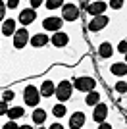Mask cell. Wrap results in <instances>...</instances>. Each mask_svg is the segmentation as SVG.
<instances>
[{"mask_svg":"<svg viewBox=\"0 0 127 129\" xmlns=\"http://www.w3.org/2000/svg\"><path fill=\"white\" fill-rule=\"evenodd\" d=\"M54 92H56V98H58L60 102H66V100H69V98H71L73 87H71V83H69V81H62V83L54 89Z\"/></svg>","mask_w":127,"mask_h":129,"instance_id":"obj_1","label":"cell"},{"mask_svg":"<svg viewBox=\"0 0 127 129\" xmlns=\"http://www.w3.org/2000/svg\"><path fill=\"white\" fill-rule=\"evenodd\" d=\"M23 100H25L27 106H37L39 100H41V94H39V89L35 85H29L25 87V91H23Z\"/></svg>","mask_w":127,"mask_h":129,"instance_id":"obj_2","label":"cell"},{"mask_svg":"<svg viewBox=\"0 0 127 129\" xmlns=\"http://www.w3.org/2000/svg\"><path fill=\"white\" fill-rule=\"evenodd\" d=\"M71 87H75L77 91H83V92H90V91H94L96 81L92 79V77H77Z\"/></svg>","mask_w":127,"mask_h":129,"instance_id":"obj_3","label":"cell"},{"mask_svg":"<svg viewBox=\"0 0 127 129\" xmlns=\"http://www.w3.org/2000/svg\"><path fill=\"white\" fill-rule=\"evenodd\" d=\"M29 39H31V35H29V31H27L25 27L16 29V33H14V46H16V48H25V44L29 43Z\"/></svg>","mask_w":127,"mask_h":129,"instance_id":"obj_4","label":"cell"},{"mask_svg":"<svg viewBox=\"0 0 127 129\" xmlns=\"http://www.w3.org/2000/svg\"><path fill=\"white\" fill-rule=\"evenodd\" d=\"M79 17V8L75 4H64L62 6V19L66 21H75Z\"/></svg>","mask_w":127,"mask_h":129,"instance_id":"obj_5","label":"cell"},{"mask_svg":"<svg viewBox=\"0 0 127 129\" xmlns=\"http://www.w3.org/2000/svg\"><path fill=\"white\" fill-rule=\"evenodd\" d=\"M108 21H110V19L102 14V16H94L89 21V25H87V27H89V31H100V29H104V27L108 25Z\"/></svg>","mask_w":127,"mask_h":129,"instance_id":"obj_6","label":"cell"},{"mask_svg":"<svg viewBox=\"0 0 127 129\" xmlns=\"http://www.w3.org/2000/svg\"><path fill=\"white\" fill-rule=\"evenodd\" d=\"M62 25H64V19L62 17H46L44 21H42V27L46 29V31H60L62 29Z\"/></svg>","mask_w":127,"mask_h":129,"instance_id":"obj_7","label":"cell"},{"mask_svg":"<svg viewBox=\"0 0 127 129\" xmlns=\"http://www.w3.org/2000/svg\"><path fill=\"white\" fill-rule=\"evenodd\" d=\"M35 17H37V12L33 10V8H25V10L19 14V23H23V27L31 25V23L35 21Z\"/></svg>","mask_w":127,"mask_h":129,"instance_id":"obj_8","label":"cell"},{"mask_svg":"<svg viewBox=\"0 0 127 129\" xmlns=\"http://www.w3.org/2000/svg\"><path fill=\"white\" fill-rule=\"evenodd\" d=\"M106 116H108V106L102 102H98L94 106V114H92V118H94V121H98V123H102L106 119Z\"/></svg>","mask_w":127,"mask_h":129,"instance_id":"obj_9","label":"cell"},{"mask_svg":"<svg viewBox=\"0 0 127 129\" xmlns=\"http://www.w3.org/2000/svg\"><path fill=\"white\" fill-rule=\"evenodd\" d=\"M68 41H69V37L66 35V33H62V31H56L52 37H50V43H52L54 46H58V48L66 46V44H68Z\"/></svg>","mask_w":127,"mask_h":129,"instance_id":"obj_10","label":"cell"},{"mask_svg":"<svg viewBox=\"0 0 127 129\" xmlns=\"http://www.w3.org/2000/svg\"><path fill=\"white\" fill-rule=\"evenodd\" d=\"M83 123H85V114L83 112L71 114V118H69V127H71V129H81Z\"/></svg>","mask_w":127,"mask_h":129,"instance_id":"obj_11","label":"cell"},{"mask_svg":"<svg viewBox=\"0 0 127 129\" xmlns=\"http://www.w3.org/2000/svg\"><path fill=\"white\" fill-rule=\"evenodd\" d=\"M106 8H108L106 2H92V4L87 8V12H89L90 16H102V14L106 12Z\"/></svg>","mask_w":127,"mask_h":129,"instance_id":"obj_12","label":"cell"},{"mask_svg":"<svg viewBox=\"0 0 127 129\" xmlns=\"http://www.w3.org/2000/svg\"><path fill=\"white\" fill-rule=\"evenodd\" d=\"M48 41H50V37H46L44 33H37V35H33V37L29 39V43H31L33 46H37V48L39 46H44Z\"/></svg>","mask_w":127,"mask_h":129,"instance_id":"obj_13","label":"cell"},{"mask_svg":"<svg viewBox=\"0 0 127 129\" xmlns=\"http://www.w3.org/2000/svg\"><path fill=\"white\" fill-rule=\"evenodd\" d=\"M54 89H56V85H54L52 81H44V83L41 85L39 94H42V96H52V94H54Z\"/></svg>","mask_w":127,"mask_h":129,"instance_id":"obj_14","label":"cell"},{"mask_svg":"<svg viewBox=\"0 0 127 129\" xmlns=\"http://www.w3.org/2000/svg\"><path fill=\"white\" fill-rule=\"evenodd\" d=\"M2 33H4L6 37L14 35V33H16V21H14V19H4V23H2Z\"/></svg>","mask_w":127,"mask_h":129,"instance_id":"obj_15","label":"cell"},{"mask_svg":"<svg viewBox=\"0 0 127 129\" xmlns=\"http://www.w3.org/2000/svg\"><path fill=\"white\" fill-rule=\"evenodd\" d=\"M23 114H25V110H23L21 106H14V108H8L6 116H10V121H14V119H19Z\"/></svg>","mask_w":127,"mask_h":129,"instance_id":"obj_16","label":"cell"},{"mask_svg":"<svg viewBox=\"0 0 127 129\" xmlns=\"http://www.w3.org/2000/svg\"><path fill=\"white\" fill-rule=\"evenodd\" d=\"M98 54H100L102 58H110L112 54H114L112 44H110V43H102V44H100V48H98Z\"/></svg>","mask_w":127,"mask_h":129,"instance_id":"obj_17","label":"cell"},{"mask_svg":"<svg viewBox=\"0 0 127 129\" xmlns=\"http://www.w3.org/2000/svg\"><path fill=\"white\" fill-rule=\"evenodd\" d=\"M44 119H46V112H44V110H35V112H33V121H35V123H39V125H42L44 123Z\"/></svg>","mask_w":127,"mask_h":129,"instance_id":"obj_18","label":"cell"},{"mask_svg":"<svg viewBox=\"0 0 127 129\" xmlns=\"http://www.w3.org/2000/svg\"><path fill=\"white\" fill-rule=\"evenodd\" d=\"M98 100H100V94H98L96 91H90L89 94H87V98H85V102L89 104V106H96Z\"/></svg>","mask_w":127,"mask_h":129,"instance_id":"obj_19","label":"cell"},{"mask_svg":"<svg viewBox=\"0 0 127 129\" xmlns=\"http://www.w3.org/2000/svg\"><path fill=\"white\" fill-rule=\"evenodd\" d=\"M112 73H114V75H125L127 73V66L123 64V62L121 64H114L112 66Z\"/></svg>","mask_w":127,"mask_h":129,"instance_id":"obj_20","label":"cell"},{"mask_svg":"<svg viewBox=\"0 0 127 129\" xmlns=\"http://www.w3.org/2000/svg\"><path fill=\"white\" fill-rule=\"evenodd\" d=\"M52 114L56 116V118H62V116H66V106H64V104H54Z\"/></svg>","mask_w":127,"mask_h":129,"instance_id":"obj_21","label":"cell"},{"mask_svg":"<svg viewBox=\"0 0 127 129\" xmlns=\"http://www.w3.org/2000/svg\"><path fill=\"white\" fill-rule=\"evenodd\" d=\"M62 6H64V0H46V10H56Z\"/></svg>","mask_w":127,"mask_h":129,"instance_id":"obj_22","label":"cell"},{"mask_svg":"<svg viewBox=\"0 0 127 129\" xmlns=\"http://www.w3.org/2000/svg\"><path fill=\"white\" fill-rule=\"evenodd\" d=\"M123 6V0H110V8H114V10H119Z\"/></svg>","mask_w":127,"mask_h":129,"instance_id":"obj_23","label":"cell"},{"mask_svg":"<svg viewBox=\"0 0 127 129\" xmlns=\"http://www.w3.org/2000/svg\"><path fill=\"white\" fill-rule=\"evenodd\" d=\"M6 112H8V102L0 100V116H6Z\"/></svg>","mask_w":127,"mask_h":129,"instance_id":"obj_24","label":"cell"},{"mask_svg":"<svg viewBox=\"0 0 127 129\" xmlns=\"http://www.w3.org/2000/svg\"><path fill=\"white\" fill-rule=\"evenodd\" d=\"M4 16H6V4L0 0V21H4Z\"/></svg>","mask_w":127,"mask_h":129,"instance_id":"obj_25","label":"cell"},{"mask_svg":"<svg viewBox=\"0 0 127 129\" xmlns=\"http://www.w3.org/2000/svg\"><path fill=\"white\" fill-rule=\"evenodd\" d=\"M17 4H19V0H8V2H6V8L14 10V8H17Z\"/></svg>","mask_w":127,"mask_h":129,"instance_id":"obj_26","label":"cell"},{"mask_svg":"<svg viewBox=\"0 0 127 129\" xmlns=\"http://www.w3.org/2000/svg\"><path fill=\"white\" fill-rule=\"evenodd\" d=\"M116 89H117L119 92H125V89H127V83H125V81H119V83L116 85Z\"/></svg>","mask_w":127,"mask_h":129,"instance_id":"obj_27","label":"cell"},{"mask_svg":"<svg viewBox=\"0 0 127 129\" xmlns=\"http://www.w3.org/2000/svg\"><path fill=\"white\" fill-rule=\"evenodd\" d=\"M14 98V91H6L4 92V102H8V100H12Z\"/></svg>","mask_w":127,"mask_h":129,"instance_id":"obj_28","label":"cell"},{"mask_svg":"<svg viewBox=\"0 0 127 129\" xmlns=\"http://www.w3.org/2000/svg\"><path fill=\"white\" fill-rule=\"evenodd\" d=\"M2 129H17V123H16V121H8Z\"/></svg>","mask_w":127,"mask_h":129,"instance_id":"obj_29","label":"cell"},{"mask_svg":"<svg viewBox=\"0 0 127 129\" xmlns=\"http://www.w3.org/2000/svg\"><path fill=\"white\" fill-rule=\"evenodd\" d=\"M44 2V0H31V6H33V10L35 8H41V4Z\"/></svg>","mask_w":127,"mask_h":129,"instance_id":"obj_30","label":"cell"},{"mask_svg":"<svg viewBox=\"0 0 127 129\" xmlns=\"http://www.w3.org/2000/svg\"><path fill=\"white\" fill-rule=\"evenodd\" d=\"M117 48H119V52H121V54H125V48H127L125 41H121V43H119V46H117Z\"/></svg>","mask_w":127,"mask_h":129,"instance_id":"obj_31","label":"cell"},{"mask_svg":"<svg viewBox=\"0 0 127 129\" xmlns=\"http://www.w3.org/2000/svg\"><path fill=\"white\" fill-rule=\"evenodd\" d=\"M98 129H112V125H110V123H106V121H102V123L98 125Z\"/></svg>","mask_w":127,"mask_h":129,"instance_id":"obj_32","label":"cell"},{"mask_svg":"<svg viewBox=\"0 0 127 129\" xmlns=\"http://www.w3.org/2000/svg\"><path fill=\"white\" fill-rule=\"evenodd\" d=\"M50 129H64V125H62V123H54Z\"/></svg>","mask_w":127,"mask_h":129,"instance_id":"obj_33","label":"cell"},{"mask_svg":"<svg viewBox=\"0 0 127 129\" xmlns=\"http://www.w3.org/2000/svg\"><path fill=\"white\" fill-rule=\"evenodd\" d=\"M17 129H33L31 125H21V127H17Z\"/></svg>","mask_w":127,"mask_h":129,"instance_id":"obj_34","label":"cell"},{"mask_svg":"<svg viewBox=\"0 0 127 129\" xmlns=\"http://www.w3.org/2000/svg\"><path fill=\"white\" fill-rule=\"evenodd\" d=\"M39 129H46V127H42V125H39Z\"/></svg>","mask_w":127,"mask_h":129,"instance_id":"obj_35","label":"cell"}]
</instances>
